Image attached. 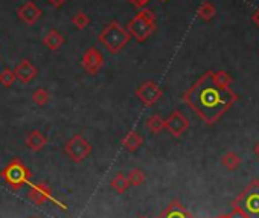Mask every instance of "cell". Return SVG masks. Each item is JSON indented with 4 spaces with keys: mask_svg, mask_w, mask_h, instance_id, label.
Wrapping results in <instances>:
<instances>
[{
    "mask_svg": "<svg viewBox=\"0 0 259 218\" xmlns=\"http://www.w3.org/2000/svg\"><path fill=\"white\" fill-rule=\"evenodd\" d=\"M236 99L238 95L230 87L221 89L213 82L212 70L203 73V76H200L183 95V102H186L207 125H213Z\"/></svg>",
    "mask_w": 259,
    "mask_h": 218,
    "instance_id": "1",
    "label": "cell"
},
{
    "mask_svg": "<svg viewBox=\"0 0 259 218\" xmlns=\"http://www.w3.org/2000/svg\"><path fill=\"white\" fill-rule=\"evenodd\" d=\"M98 40L105 46L110 54H119L132 40V35L126 31V28H123L119 22L113 20L102 29Z\"/></svg>",
    "mask_w": 259,
    "mask_h": 218,
    "instance_id": "2",
    "label": "cell"
},
{
    "mask_svg": "<svg viewBox=\"0 0 259 218\" xmlns=\"http://www.w3.org/2000/svg\"><path fill=\"white\" fill-rule=\"evenodd\" d=\"M0 177L10 185L11 189L20 191L25 185L31 182L32 172L20 159H14L0 171Z\"/></svg>",
    "mask_w": 259,
    "mask_h": 218,
    "instance_id": "3",
    "label": "cell"
},
{
    "mask_svg": "<svg viewBox=\"0 0 259 218\" xmlns=\"http://www.w3.org/2000/svg\"><path fill=\"white\" fill-rule=\"evenodd\" d=\"M126 31L133 38H136V41L144 43L156 31L154 13L150 10H142L141 13H138V16L135 19H132V22L128 23Z\"/></svg>",
    "mask_w": 259,
    "mask_h": 218,
    "instance_id": "4",
    "label": "cell"
},
{
    "mask_svg": "<svg viewBox=\"0 0 259 218\" xmlns=\"http://www.w3.org/2000/svg\"><path fill=\"white\" fill-rule=\"evenodd\" d=\"M232 206L242 209L248 218H259V180H251L248 186L233 200Z\"/></svg>",
    "mask_w": 259,
    "mask_h": 218,
    "instance_id": "5",
    "label": "cell"
},
{
    "mask_svg": "<svg viewBox=\"0 0 259 218\" xmlns=\"http://www.w3.org/2000/svg\"><path fill=\"white\" fill-rule=\"evenodd\" d=\"M92 144L84 139L81 135H75L72 136L66 144H64V153L69 156V159L75 163H81L84 162L90 154H92Z\"/></svg>",
    "mask_w": 259,
    "mask_h": 218,
    "instance_id": "6",
    "label": "cell"
},
{
    "mask_svg": "<svg viewBox=\"0 0 259 218\" xmlns=\"http://www.w3.org/2000/svg\"><path fill=\"white\" fill-rule=\"evenodd\" d=\"M136 96L141 99V102L145 107H153L163 96V92H162V89L159 87L157 82H154V81H145L144 84H141L136 89Z\"/></svg>",
    "mask_w": 259,
    "mask_h": 218,
    "instance_id": "7",
    "label": "cell"
},
{
    "mask_svg": "<svg viewBox=\"0 0 259 218\" xmlns=\"http://www.w3.org/2000/svg\"><path fill=\"white\" fill-rule=\"evenodd\" d=\"M28 198L34 203V204H43L46 203L48 200L57 203L61 209H66V206L63 203H60L58 200L54 198L52 195V189L45 183V182H40V183H32L31 188H29V192H28Z\"/></svg>",
    "mask_w": 259,
    "mask_h": 218,
    "instance_id": "8",
    "label": "cell"
},
{
    "mask_svg": "<svg viewBox=\"0 0 259 218\" xmlns=\"http://www.w3.org/2000/svg\"><path fill=\"white\" fill-rule=\"evenodd\" d=\"M188 128H189V119L180 110H174L168 116V119H165V130H168L174 138H180L188 132Z\"/></svg>",
    "mask_w": 259,
    "mask_h": 218,
    "instance_id": "9",
    "label": "cell"
},
{
    "mask_svg": "<svg viewBox=\"0 0 259 218\" xmlns=\"http://www.w3.org/2000/svg\"><path fill=\"white\" fill-rule=\"evenodd\" d=\"M81 64H82V69L87 73L96 75L102 69V66H104V55H102V52L99 49L90 48V49H87L84 52Z\"/></svg>",
    "mask_w": 259,
    "mask_h": 218,
    "instance_id": "10",
    "label": "cell"
},
{
    "mask_svg": "<svg viewBox=\"0 0 259 218\" xmlns=\"http://www.w3.org/2000/svg\"><path fill=\"white\" fill-rule=\"evenodd\" d=\"M17 16L22 22H25L26 25L32 26L38 22V19L41 17V10L34 4V2H26L23 7H20L17 10Z\"/></svg>",
    "mask_w": 259,
    "mask_h": 218,
    "instance_id": "11",
    "label": "cell"
},
{
    "mask_svg": "<svg viewBox=\"0 0 259 218\" xmlns=\"http://www.w3.org/2000/svg\"><path fill=\"white\" fill-rule=\"evenodd\" d=\"M14 73H16V78H17V79H20L23 84H28V82H31V81L37 76L38 70H37V67H35L29 60H22V61L16 66Z\"/></svg>",
    "mask_w": 259,
    "mask_h": 218,
    "instance_id": "12",
    "label": "cell"
},
{
    "mask_svg": "<svg viewBox=\"0 0 259 218\" xmlns=\"http://www.w3.org/2000/svg\"><path fill=\"white\" fill-rule=\"evenodd\" d=\"M157 218H194V215L180 201L176 200V201H171L169 206Z\"/></svg>",
    "mask_w": 259,
    "mask_h": 218,
    "instance_id": "13",
    "label": "cell"
},
{
    "mask_svg": "<svg viewBox=\"0 0 259 218\" xmlns=\"http://www.w3.org/2000/svg\"><path fill=\"white\" fill-rule=\"evenodd\" d=\"M26 147L31 150V151H34V153H38V151H41L46 145H48V138L41 133V132H38V130H34V132H31L28 136H26Z\"/></svg>",
    "mask_w": 259,
    "mask_h": 218,
    "instance_id": "14",
    "label": "cell"
},
{
    "mask_svg": "<svg viewBox=\"0 0 259 218\" xmlns=\"http://www.w3.org/2000/svg\"><path fill=\"white\" fill-rule=\"evenodd\" d=\"M120 144H122V147H123L126 151L135 153V151H138V150L142 147L144 138H142V135H139L138 132H128V133L125 135V138H122Z\"/></svg>",
    "mask_w": 259,
    "mask_h": 218,
    "instance_id": "15",
    "label": "cell"
},
{
    "mask_svg": "<svg viewBox=\"0 0 259 218\" xmlns=\"http://www.w3.org/2000/svg\"><path fill=\"white\" fill-rule=\"evenodd\" d=\"M43 45L51 51H58L64 45V37L57 29H51L43 38Z\"/></svg>",
    "mask_w": 259,
    "mask_h": 218,
    "instance_id": "16",
    "label": "cell"
},
{
    "mask_svg": "<svg viewBox=\"0 0 259 218\" xmlns=\"http://www.w3.org/2000/svg\"><path fill=\"white\" fill-rule=\"evenodd\" d=\"M145 127L153 133V135H159L165 130V119L160 116V115H151L147 122H145Z\"/></svg>",
    "mask_w": 259,
    "mask_h": 218,
    "instance_id": "17",
    "label": "cell"
},
{
    "mask_svg": "<svg viewBox=\"0 0 259 218\" xmlns=\"http://www.w3.org/2000/svg\"><path fill=\"white\" fill-rule=\"evenodd\" d=\"M110 185H111V188L117 192V194H123L130 186V182H128V177L125 176V174H122V172H117L113 179H111V182H110Z\"/></svg>",
    "mask_w": 259,
    "mask_h": 218,
    "instance_id": "18",
    "label": "cell"
},
{
    "mask_svg": "<svg viewBox=\"0 0 259 218\" xmlns=\"http://www.w3.org/2000/svg\"><path fill=\"white\" fill-rule=\"evenodd\" d=\"M217 14V8L210 4V2H203L197 11L198 19H201L203 22H210Z\"/></svg>",
    "mask_w": 259,
    "mask_h": 218,
    "instance_id": "19",
    "label": "cell"
},
{
    "mask_svg": "<svg viewBox=\"0 0 259 218\" xmlns=\"http://www.w3.org/2000/svg\"><path fill=\"white\" fill-rule=\"evenodd\" d=\"M221 163H223V166H224L226 169L235 171V169L241 165V157H239L236 153L229 151V153H226V154L221 157Z\"/></svg>",
    "mask_w": 259,
    "mask_h": 218,
    "instance_id": "20",
    "label": "cell"
},
{
    "mask_svg": "<svg viewBox=\"0 0 259 218\" xmlns=\"http://www.w3.org/2000/svg\"><path fill=\"white\" fill-rule=\"evenodd\" d=\"M212 79L213 82L221 87V89H229L232 84V76L226 72V70H218V72H212Z\"/></svg>",
    "mask_w": 259,
    "mask_h": 218,
    "instance_id": "21",
    "label": "cell"
},
{
    "mask_svg": "<svg viewBox=\"0 0 259 218\" xmlns=\"http://www.w3.org/2000/svg\"><path fill=\"white\" fill-rule=\"evenodd\" d=\"M126 177H128V182H130V185H132V186H141L145 182V174L139 168L132 169L126 174Z\"/></svg>",
    "mask_w": 259,
    "mask_h": 218,
    "instance_id": "22",
    "label": "cell"
},
{
    "mask_svg": "<svg viewBox=\"0 0 259 218\" xmlns=\"http://www.w3.org/2000/svg\"><path fill=\"white\" fill-rule=\"evenodd\" d=\"M49 99H51V95H49V92H48L46 89H37V90L32 93V101H34V104H37L38 107L46 105V104L49 102Z\"/></svg>",
    "mask_w": 259,
    "mask_h": 218,
    "instance_id": "23",
    "label": "cell"
},
{
    "mask_svg": "<svg viewBox=\"0 0 259 218\" xmlns=\"http://www.w3.org/2000/svg\"><path fill=\"white\" fill-rule=\"evenodd\" d=\"M17 78H16V73H14V70H11L10 67H5L2 72H0V84H2L4 87H11L13 84H14V81H16Z\"/></svg>",
    "mask_w": 259,
    "mask_h": 218,
    "instance_id": "24",
    "label": "cell"
},
{
    "mask_svg": "<svg viewBox=\"0 0 259 218\" xmlns=\"http://www.w3.org/2000/svg\"><path fill=\"white\" fill-rule=\"evenodd\" d=\"M72 23L78 28V29H85L89 25H90V19L87 14H84L82 11L76 13L73 17H72Z\"/></svg>",
    "mask_w": 259,
    "mask_h": 218,
    "instance_id": "25",
    "label": "cell"
},
{
    "mask_svg": "<svg viewBox=\"0 0 259 218\" xmlns=\"http://www.w3.org/2000/svg\"><path fill=\"white\" fill-rule=\"evenodd\" d=\"M227 216H229V218H248L247 213H245L242 209L236 207V206H233V209L227 213Z\"/></svg>",
    "mask_w": 259,
    "mask_h": 218,
    "instance_id": "26",
    "label": "cell"
},
{
    "mask_svg": "<svg viewBox=\"0 0 259 218\" xmlns=\"http://www.w3.org/2000/svg\"><path fill=\"white\" fill-rule=\"evenodd\" d=\"M130 4L135 5L136 8H144L145 5L150 4V0H130Z\"/></svg>",
    "mask_w": 259,
    "mask_h": 218,
    "instance_id": "27",
    "label": "cell"
},
{
    "mask_svg": "<svg viewBox=\"0 0 259 218\" xmlns=\"http://www.w3.org/2000/svg\"><path fill=\"white\" fill-rule=\"evenodd\" d=\"M48 4L52 5L54 8H60L66 4V0H48Z\"/></svg>",
    "mask_w": 259,
    "mask_h": 218,
    "instance_id": "28",
    "label": "cell"
},
{
    "mask_svg": "<svg viewBox=\"0 0 259 218\" xmlns=\"http://www.w3.org/2000/svg\"><path fill=\"white\" fill-rule=\"evenodd\" d=\"M251 19H253V22H254V23L257 25V28H259V8L256 10V13L253 14V17H251Z\"/></svg>",
    "mask_w": 259,
    "mask_h": 218,
    "instance_id": "29",
    "label": "cell"
},
{
    "mask_svg": "<svg viewBox=\"0 0 259 218\" xmlns=\"http://www.w3.org/2000/svg\"><path fill=\"white\" fill-rule=\"evenodd\" d=\"M253 153H254V154H256V157L259 159V142L253 147Z\"/></svg>",
    "mask_w": 259,
    "mask_h": 218,
    "instance_id": "30",
    "label": "cell"
},
{
    "mask_svg": "<svg viewBox=\"0 0 259 218\" xmlns=\"http://www.w3.org/2000/svg\"><path fill=\"white\" fill-rule=\"evenodd\" d=\"M217 218H229V216H227V213H226V215H220V216H217Z\"/></svg>",
    "mask_w": 259,
    "mask_h": 218,
    "instance_id": "31",
    "label": "cell"
},
{
    "mask_svg": "<svg viewBox=\"0 0 259 218\" xmlns=\"http://www.w3.org/2000/svg\"><path fill=\"white\" fill-rule=\"evenodd\" d=\"M138 218H147L145 215H141V216H138Z\"/></svg>",
    "mask_w": 259,
    "mask_h": 218,
    "instance_id": "32",
    "label": "cell"
},
{
    "mask_svg": "<svg viewBox=\"0 0 259 218\" xmlns=\"http://www.w3.org/2000/svg\"><path fill=\"white\" fill-rule=\"evenodd\" d=\"M29 218H38V216H29Z\"/></svg>",
    "mask_w": 259,
    "mask_h": 218,
    "instance_id": "33",
    "label": "cell"
}]
</instances>
